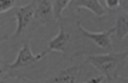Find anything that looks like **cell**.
Segmentation results:
<instances>
[{"instance_id":"obj_1","label":"cell","mask_w":128,"mask_h":83,"mask_svg":"<svg viewBox=\"0 0 128 83\" xmlns=\"http://www.w3.org/2000/svg\"><path fill=\"white\" fill-rule=\"evenodd\" d=\"M128 56V50L124 53H105V55H88V62L92 63L97 69L101 70V73L104 74L108 80L114 79V73L118 63L122 59Z\"/></svg>"},{"instance_id":"obj_2","label":"cell","mask_w":128,"mask_h":83,"mask_svg":"<svg viewBox=\"0 0 128 83\" xmlns=\"http://www.w3.org/2000/svg\"><path fill=\"white\" fill-rule=\"evenodd\" d=\"M47 53H48L47 50H43L41 53H38V55H33L32 50H30V43H28L27 40H24L23 49L20 50V53H18V56H17V59H16V62H14V63H12V65L9 66V69L13 70V69H20V67H26V66H30V65H33L34 62L40 60L41 57H44Z\"/></svg>"},{"instance_id":"obj_3","label":"cell","mask_w":128,"mask_h":83,"mask_svg":"<svg viewBox=\"0 0 128 83\" xmlns=\"http://www.w3.org/2000/svg\"><path fill=\"white\" fill-rule=\"evenodd\" d=\"M78 32L82 33L86 37H88L90 40H92L98 47L104 49L107 53H112V46H111V34L115 32V27H111L110 30H105V32H101V33H91L82 29L81 26H78Z\"/></svg>"},{"instance_id":"obj_4","label":"cell","mask_w":128,"mask_h":83,"mask_svg":"<svg viewBox=\"0 0 128 83\" xmlns=\"http://www.w3.org/2000/svg\"><path fill=\"white\" fill-rule=\"evenodd\" d=\"M34 2H32L30 5L24 6V7H18V9H16V19H17V30H16V33H14L12 37H9V39H16V37H18L22 33H23V30L26 29V26H27L28 23H30V20H32L33 17V10H34ZM7 39V40H9Z\"/></svg>"},{"instance_id":"obj_5","label":"cell","mask_w":128,"mask_h":83,"mask_svg":"<svg viewBox=\"0 0 128 83\" xmlns=\"http://www.w3.org/2000/svg\"><path fill=\"white\" fill-rule=\"evenodd\" d=\"M68 39L70 36L66 33L63 26H60V32L58 34L54 37V39H51L50 43H48V46H47V52H66V46H67V43H68Z\"/></svg>"},{"instance_id":"obj_6","label":"cell","mask_w":128,"mask_h":83,"mask_svg":"<svg viewBox=\"0 0 128 83\" xmlns=\"http://www.w3.org/2000/svg\"><path fill=\"white\" fill-rule=\"evenodd\" d=\"M77 72H78V67L66 69L63 72H60L56 77H53L50 82L47 83H74L76 79H77Z\"/></svg>"},{"instance_id":"obj_7","label":"cell","mask_w":128,"mask_h":83,"mask_svg":"<svg viewBox=\"0 0 128 83\" xmlns=\"http://www.w3.org/2000/svg\"><path fill=\"white\" fill-rule=\"evenodd\" d=\"M36 12H34V17L40 19L43 22H46L48 16H50L51 10H53V2H48V0H40L36 3Z\"/></svg>"},{"instance_id":"obj_8","label":"cell","mask_w":128,"mask_h":83,"mask_svg":"<svg viewBox=\"0 0 128 83\" xmlns=\"http://www.w3.org/2000/svg\"><path fill=\"white\" fill-rule=\"evenodd\" d=\"M115 33L117 39L122 40L128 34V13H120L117 16V23H115Z\"/></svg>"},{"instance_id":"obj_9","label":"cell","mask_w":128,"mask_h":83,"mask_svg":"<svg viewBox=\"0 0 128 83\" xmlns=\"http://www.w3.org/2000/svg\"><path fill=\"white\" fill-rule=\"evenodd\" d=\"M73 5H76L77 7H86V9L94 12L97 16H102L105 13V9L100 5L98 0H78V2H74Z\"/></svg>"},{"instance_id":"obj_10","label":"cell","mask_w":128,"mask_h":83,"mask_svg":"<svg viewBox=\"0 0 128 83\" xmlns=\"http://www.w3.org/2000/svg\"><path fill=\"white\" fill-rule=\"evenodd\" d=\"M68 5H71V2H68V0H56L54 3H53V9H54V17H56V19H60L63 9H64V7H67Z\"/></svg>"},{"instance_id":"obj_11","label":"cell","mask_w":128,"mask_h":83,"mask_svg":"<svg viewBox=\"0 0 128 83\" xmlns=\"http://www.w3.org/2000/svg\"><path fill=\"white\" fill-rule=\"evenodd\" d=\"M14 5H16V3H14L13 0H7V2H2V3H0V12H2V13H4V12H7L9 9H12V7H13Z\"/></svg>"},{"instance_id":"obj_12","label":"cell","mask_w":128,"mask_h":83,"mask_svg":"<svg viewBox=\"0 0 128 83\" xmlns=\"http://www.w3.org/2000/svg\"><path fill=\"white\" fill-rule=\"evenodd\" d=\"M104 79H105V76L102 74V76H98V77L90 79V80H87L86 83H102V82H104Z\"/></svg>"},{"instance_id":"obj_13","label":"cell","mask_w":128,"mask_h":83,"mask_svg":"<svg viewBox=\"0 0 128 83\" xmlns=\"http://www.w3.org/2000/svg\"><path fill=\"white\" fill-rule=\"evenodd\" d=\"M105 5L108 6L110 9H114V7H118L120 2H118V0H107V2H105Z\"/></svg>"},{"instance_id":"obj_14","label":"cell","mask_w":128,"mask_h":83,"mask_svg":"<svg viewBox=\"0 0 128 83\" xmlns=\"http://www.w3.org/2000/svg\"><path fill=\"white\" fill-rule=\"evenodd\" d=\"M2 83H4V82H3V80H2Z\"/></svg>"}]
</instances>
